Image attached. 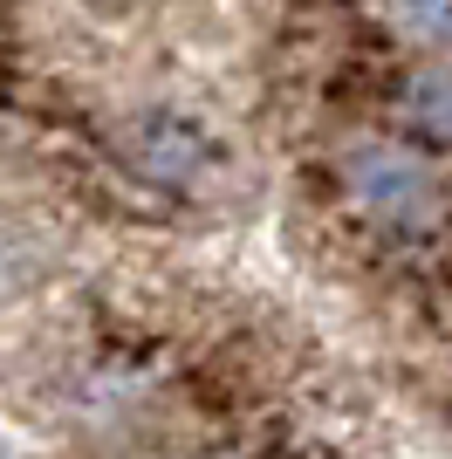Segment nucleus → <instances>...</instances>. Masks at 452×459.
<instances>
[{
	"instance_id": "3",
	"label": "nucleus",
	"mask_w": 452,
	"mask_h": 459,
	"mask_svg": "<svg viewBox=\"0 0 452 459\" xmlns=\"http://www.w3.org/2000/svg\"><path fill=\"white\" fill-rule=\"evenodd\" d=\"M404 110H412L418 131H432L439 144H452V69H418L412 90H404Z\"/></svg>"
},
{
	"instance_id": "2",
	"label": "nucleus",
	"mask_w": 452,
	"mask_h": 459,
	"mask_svg": "<svg viewBox=\"0 0 452 459\" xmlns=\"http://www.w3.org/2000/svg\"><path fill=\"white\" fill-rule=\"evenodd\" d=\"M131 152L151 178H192L206 165V137L192 131L186 117H144L131 131Z\"/></svg>"
},
{
	"instance_id": "4",
	"label": "nucleus",
	"mask_w": 452,
	"mask_h": 459,
	"mask_svg": "<svg viewBox=\"0 0 452 459\" xmlns=\"http://www.w3.org/2000/svg\"><path fill=\"white\" fill-rule=\"evenodd\" d=\"M391 21L425 48H446L452 41V0H391Z\"/></svg>"
},
{
	"instance_id": "1",
	"label": "nucleus",
	"mask_w": 452,
	"mask_h": 459,
	"mask_svg": "<svg viewBox=\"0 0 452 459\" xmlns=\"http://www.w3.org/2000/svg\"><path fill=\"white\" fill-rule=\"evenodd\" d=\"M350 192H357V206L384 227H432V178L418 172V158L404 152H384V144H363L350 152Z\"/></svg>"
}]
</instances>
